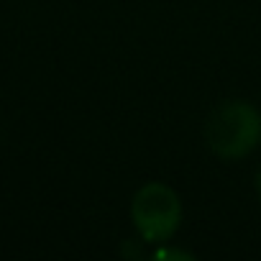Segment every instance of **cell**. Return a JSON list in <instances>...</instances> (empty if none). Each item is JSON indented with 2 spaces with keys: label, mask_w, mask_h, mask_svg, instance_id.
Returning <instances> with one entry per match:
<instances>
[{
  "label": "cell",
  "mask_w": 261,
  "mask_h": 261,
  "mask_svg": "<svg viewBox=\"0 0 261 261\" xmlns=\"http://www.w3.org/2000/svg\"><path fill=\"white\" fill-rule=\"evenodd\" d=\"M205 141L210 151L225 162L251 154L261 141V115L253 105L230 100L223 102L205 125Z\"/></svg>",
  "instance_id": "1"
},
{
  "label": "cell",
  "mask_w": 261,
  "mask_h": 261,
  "mask_svg": "<svg viewBox=\"0 0 261 261\" xmlns=\"http://www.w3.org/2000/svg\"><path fill=\"white\" fill-rule=\"evenodd\" d=\"M256 190H258V195H261V172L256 174Z\"/></svg>",
  "instance_id": "4"
},
{
  "label": "cell",
  "mask_w": 261,
  "mask_h": 261,
  "mask_svg": "<svg viewBox=\"0 0 261 261\" xmlns=\"http://www.w3.org/2000/svg\"><path fill=\"white\" fill-rule=\"evenodd\" d=\"M156 258H192L190 253H182V251H159Z\"/></svg>",
  "instance_id": "3"
},
{
  "label": "cell",
  "mask_w": 261,
  "mask_h": 261,
  "mask_svg": "<svg viewBox=\"0 0 261 261\" xmlns=\"http://www.w3.org/2000/svg\"><path fill=\"white\" fill-rule=\"evenodd\" d=\"M130 220H134L144 241L149 243L167 241L177 233L182 223V202L172 187L162 182H149L134 195Z\"/></svg>",
  "instance_id": "2"
}]
</instances>
